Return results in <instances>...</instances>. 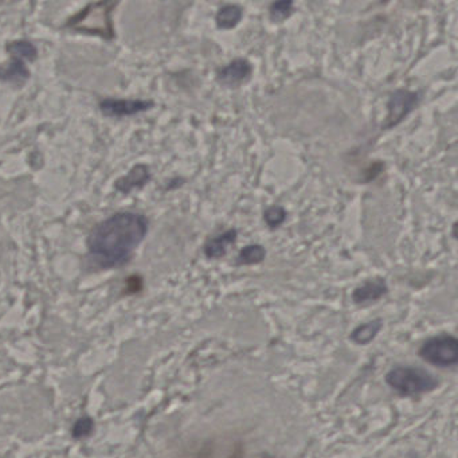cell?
Listing matches in <instances>:
<instances>
[{"mask_svg": "<svg viewBox=\"0 0 458 458\" xmlns=\"http://www.w3.org/2000/svg\"><path fill=\"white\" fill-rule=\"evenodd\" d=\"M29 78V70L23 59L11 56V62L6 66H0V79L14 84L24 82Z\"/></svg>", "mask_w": 458, "mask_h": 458, "instance_id": "12", "label": "cell"}, {"mask_svg": "<svg viewBox=\"0 0 458 458\" xmlns=\"http://www.w3.org/2000/svg\"><path fill=\"white\" fill-rule=\"evenodd\" d=\"M237 239L238 230L234 227L227 229L223 233L207 238L203 245V253L208 259H220L227 254L229 249L237 242Z\"/></svg>", "mask_w": 458, "mask_h": 458, "instance_id": "8", "label": "cell"}, {"mask_svg": "<svg viewBox=\"0 0 458 458\" xmlns=\"http://www.w3.org/2000/svg\"><path fill=\"white\" fill-rule=\"evenodd\" d=\"M8 53L11 56H15L19 59L26 61H33L37 56V49L34 45H31L27 40H18V42H13L7 46Z\"/></svg>", "mask_w": 458, "mask_h": 458, "instance_id": "16", "label": "cell"}, {"mask_svg": "<svg viewBox=\"0 0 458 458\" xmlns=\"http://www.w3.org/2000/svg\"><path fill=\"white\" fill-rule=\"evenodd\" d=\"M387 292H388V287L383 278H371L353 291L352 300L358 305H368L382 298Z\"/></svg>", "mask_w": 458, "mask_h": 458, "instance_id": "9", "label": "cell"}, {"mask_svg": "<svg viewBox=\"0 0 458 458\" xmlns=\"http://www.w3.org/2000/svg\"><path fill=\"white\" fill-rule=\"evenodd\" d=\"M149 179H151L149 168L147 165H136L125 178L119 181L116 187H117V190L128 194L129 191L133 190V188L143 187Z\"/></svg>", "mask_w": 458, "mask_h": 458, "instance_id": "11", "label": "cell"}, {"mask_svg": "<svg viewBox=\"0 0 458 458\" xmlns=\"http://www.w3.org/2000/svg\"><path fill=\"white\" fill-rule=\"evenodd\" d=\"M266 258V250L259 243H252L241 249L238 256L236 258V265L238 266H247V265H257L261 264Z\"/></svg>", "mask_w": 458, "mask_h": 458, "instance_id": "13", "label": "cell"}, {"mask_svg": "<svg viewBox=\"0 0 458 458\" xmlns=\"http://www.w3.org/2000/svg\"><path fill=\"white\" fill-rule=\"evenodd\" d=\"M88 422H89L88 420H81L78 423H75V432H74L75 437H77V436H78V437H81V436H86V434L91 433L89 427H92V423L88 425Z\"/></svg>", "mask_w": 458, "mask_h": 458, "instance_id": "18", "label": "cell"}, {"mask_svg": "<svg viewBox=\"0 0 458 458\" xmlns=\"http://www.w3.org/2000/svg\"><path fill=\"white\" fill-rule=\"evenodd\" d=\"M253 74V65L246 58H236L217 70V81L227 88H238Z\"/></svg>", "mask_w": 458, "mask_h": 458, "instance_id": "6", "label": "cell"}, {"mask_svg": "<svg viewBox=\"0 0 458 458\" xmlns=\"http://www.w3.org/2000/svg\"><path fill=\"white\" fill-rule=\"evenodd\" d=\"M153 107V102L149 100H117L107 98L101 101L100 109L105 116L110 117H124L133 116L140 112H146Z\"/></svg>", "mask_w": 458, "mask_h": 458, "instance_id": "7", "label": "cell"}, {"mask_svg": "<svg viewBox=\"0 0 458 458\" xmlns=\"http://www.w3.org/2000/svg\"><path fill=\"white\" fill-rule=\"evenodd\" d=\"M386 382L392 390L406 397L429 392L438 385L437 378L430 372L423 368L410 366L392 368L387 374Z\"/></svg>", "mask_w": 458, "mask_h": 458, "instance_id": "2", "label": "cell"}, {"mask_svg": "<svg viewBox=\"0 0 458 458\" xmlns=\"http://www.w3.org/2000/svg\"><path fill=\"white\" fill-rule=\"evenodd\" d=\"M294 13V3L289 0L275 1L269 6V18L275 23H282Z\"/></svg>", "mask_w": 458, "mask_h": 458, "instance_id": "15", "label": "cell"}, {"mask_svg": "<svg viewBox=\"0 0 458 458\" xmlns=\"http://www.w3.org/2000/svg\"><path fill=\"white\" fill-rule=\"evenodd\" d=\"M243 17V10L237 4H223L215 15V23L220 30H231L237 27Z\"/></svg>", "mask_w": 458, "mask_h": 458, "instance_id": "10", "label": "cell"}, {"mask_svg": "<svg viewBox=\"0 0 458 458\" xmlns=\"http://www.w3.org/2000/svg\"><path fill=\"white\" fill-rule=\"evenodd\" d=\"M382 328V321L381 320H374L366 323L363 326H359L356 330L352 332L351 339L358 343V344H368L375 339V336L379 333Z\"/></svg>", "mask_w": 458, "mask_h": 458, "instance_id": "14", "label": "cell"}, {"mask_svg": "<svg viewBox=\"0 0 458 458\" xmlns=\"http://www.w3.org/2000/svg\"><path fill=\"white\" fill-rule=\"evenodd\" d=\"M421 101V94L407 89H397L390 94L387 101V114L382 129L395 128L404 119L418 107Z\"/></svg>", "mask_w": 458, "mask_h": 458, "instance_id": "5", "label": "cell"}, {"mask_svg": "<svg viewBox=\"0 0 458 458\" xmlns=\"http://www.w3.org/2000/svg\"><path fill=\"white\" fill-rule=\"evenodd\" d=\"M149 220L140 213L123 211L98 223L88 238L89 258L101 269L123 266L144 241Z\"/></svg>", "mask_w": 458, "mask_h": 458, "instance_id": "1", "label": "cell"}, {"mask_svg": "<svg viewBox=\"0 0 458 458\" xmlns=\"http://www.w3.org/2000/svg\"><path fill=\"white\" fill-rule=\"evenodd\" d=\"M287 217H288L287 210L280 204H273L264 211V220L268 224V227L272 230L282 226L284 222L287 220Z\"/></svg>", "mask_w": 458, "mask_h": 458, "instance_id": "17", "label": "cell"}, {"mask_svg": "<svg viewBox=\"0 0 458 458\" xmlns=\"http://www.w3.org/2000/svg\"><path fill=\"white\" fill-rule=\"evenodd\" d=\"M422 358L437 367H452L457 363L458 343L455 336L440 335L423 343L420 351Z\"/></svg>", "mask_w": 458, "mask_h": 458, "instance_id": "4", "label": "cell"}, {"mask_svg": "<svg viewBox=\"0 0 458 458\" xmlns=\"http://www.w3.org/2000/svg\"><path fill=\"white\" fill-rule=\"evenodd\" d=\"M117 3H92L85 7L79 14L74 15L68 22V27L75 31H84L91 34H98L104 38H113L112 27V10Z\"/></svg>", "mask_w": 458, "mask_h": 458, "instance_id": "3", "label": "cell"}]
</instances>
